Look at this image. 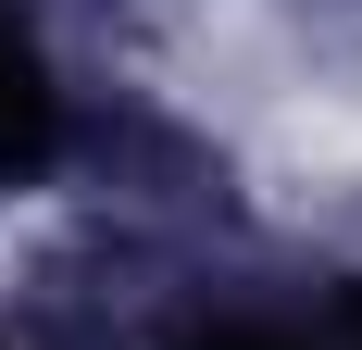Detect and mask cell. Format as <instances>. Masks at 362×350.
I'll return each mask as SVG.
<instances>
[{
	"instance_id": "1",
	"label": "cell",
	"mask_w": 362,
	"mask_h": 350,
	"mask_svg": "<svg viewBox=\"0 0 362 350\" xmlns=\"http://www.w3.org/2000/svg\"><path fill=\"white\" fill-rule=\"evenodd\" d=\"M50 138H63V88H50V63H37L25 13L0 0V175H37Z\"/></svg>"
},
{
	"instance_id": "2",
	"label": "cell",
	"mask_w": 362,
	"mask_h": 350,
	"mask_svg": "<svg viewBox=\"0 0 362 350\" xmlns=\"http://www.w3.org/2000/svg\"><path fill=\"white\" fill-rule=\"evenodd\" d=\"M187 350H300V338H288V325H250V313H225V325H200Z\"/></svg>"
},
{
	"instance_id": "3",
	"label": "cell",
	"mask_w": 362,
	"mask_h": 350,
	"mask_svg": "<svg viewBox=\"0 0 362 350\" xmlns=\"http://www.w3.org/2000/svg\"><path fill=\"white\" fill-rule=\"evenodd\" d=\"M337 338H350V350H362V288H350V313H337Z\"/></svg>"
}]
</instances>
